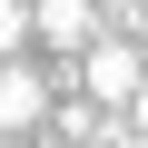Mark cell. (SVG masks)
<instances>
[{
    "label": "cell",
    "instance_id": "cell-1",
    "mask_svg": "<svg viewBox=\"0 0 148 148\" xmlns=\"http://www.w3.org/2000/svg\"><path fill=\"white\" fill-rule=\"evenodd\" d=\"M138 79H148V59H138V40H128V30H119V40L99 30V40L79 49V89H89L99 109H128V99H138Z\"/></svg>",
    "mask_w": 148,
    "mask_h": 148
},
{
    "label": "cell",
    "instance_id": "cell-2",
    "mask_svg": "<svg viewBox=\"0 0 148 148\" xmlns=\"http://www.w3.org/2000/svg\"><path fill=\"white\" fill-rule=\"evenodd\" d=\"M99 30H109L99 0H30V40H49V49H69V59H79Z\"/></svg>",
    "mask_w": 148,
    "mask_h": 148
},
{
    "label": "cell",
    "instance_id": "cell-3",
    "mask_svg": "<svg viewBox=\"0 0 148 148\" xmlns=\"http://www.w3.org/2000/svg\"><path fill=\"white\" fill-rule=\"evenodd\" d=\"M40 119H49V89H40V69L0 59V138H20V128H40Z\"/></svg>",
    "mask_w": 148,
    "mask_h": 148
},
{
    "label": "cell",
    "instance_id": "cell-4",
    "mask_svg": "<svg viewBox=\"0 0 148 148\" xmlns=\"http://www.w3.org/2000/svg\"><path fill=\"white\" fill-rule=\"evenodd\" d=\"M20 40H30V0H0V59H20Z\"/></svg>",
    "mask_w": 148,
    "mask_h": 148
},
{
    "label": "cell",
    "instance_id": "cell-5",
    "mask_svg": "<svg viewBox=\"0 0 148 148\" xmlns=\"http://www.w3.org/2000/svg\"><path fill=\"white\" fill-rule=\"evenodd\" d=\"M99 20H109V30H128V40H138V30H148V0H99Z\"/></svg>",
    "mask_w": 148,
    "mask_h": 148
},
{
    "label": "cell",
    "instance_id": "cell-6",
    "mask_svg": "<svg viewBox=\"0 0 148 148\" xmlns=\"http://www.w3.org/2000/svg\"><path fill=\"white\" fill-rule=\"evenodd\" d=\"M128 128H138V138H148V79H138V99H128Z\"/></svg>",
    "mask_w": 148,
    "mask_h": 148
},
{
    "label": "cell",
    "instance_id": "cell-7",
    "mask_svg": "<svg viewBox=\"0 0 148 148\" xmlns=\"http://www.w3.org/2000/svg\"><path fill=\"white\" fill-rule=\"evenodd\" d=\"M49 148H79V138H49Z\"/></svg>",
    "mask_w": 148,
    "mask_h": 148
},
{
    "label": "cell",
    "instance_id": "cell-8",
    "mask_svg": "<svg viewBox=\"0 0 148 148\" xmlns=\"http://www.w3.org/2000/svg\"><path fill=\"white\" fill-rule=\"evenodd\" d=\"M138 59H148V30H138Z\"/></svg>",
    "mask_w": 148,
    "mask_h": 148
}]
</instances>
